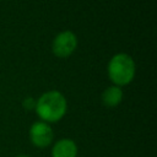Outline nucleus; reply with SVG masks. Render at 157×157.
I'll use <instances>...</instances> for the list:
<instances>
[{"mask_svg":"<svg viewBox=\"0 0 157 157\" xmlns=\"http://www.w3.org/2000/svg\"><path fill=\"white\" fill-rule=\"evenodd\" d=\"M34 112L42 121L48 124L58 123L67 112L66 97L58 90L47 91L36 99Z\"/></svg>","mask_w":157,"mask_h":157,"instance_id":"f257e3e1","label":"nucleus"},{"mask_svg":"<svg viewBox=\"0 0 157 157\" xmlns=\"http://www.w3.org/2000/svg\"><path fill=\"white\" fill-rule=\"evenodd\" d=\"M28 137L34 147L47 148L54 142V131L50 124L42 120H37L29 126Z\"/></svg>","mask_w":157,"mask_h":157,"instance_id":"20e7f679","label":"nucleus"},{"mask_svg":"<svg viewBox=\"0 0 157 157\" xmlns=\"http://www.w3.org/2000/svg\"><path fill=\"white\" fill-rule=\"evenodd\" d=\"M22 105L26 110H34V107H36V99L33 97H26L23 101H22Z\"/></svg>","mask_w":157,"mask_h":157,"instance_id":"0eeeda50","label":"nucleus"},{"mask_svg":"<svg viewBox=\"0 0 157 157\" xmlns=\"http://www.w3.org/2000/svg\"><path fill=\"white\" fill-rule=\"evenodd\" d=\"M124 98V92L121 90V87L115 86V85H110L108 86L101 96V101L103 103L104 107L107 108H115L118 107L121 101Z\"/></svg>","mask_w":157,"mask_h":157,"instance_id":"423d86ee","label":"nucleus"},{"mask_svg":"<svg viewBox=\"0 0 157 157\" xmlns=\"http://www.w3.org/2000/svg\"><path fill=\"white\" fill-rule=\"evenodd\" d=\"M136 64L128 53L114 54L107 64V75L110 82L115 86L123 87L131 83L135 78Z\"/></svg>","mask_w":157,"mask_h":157,"instance_id":"f03ea898","label":"nucleus"},{"mask_svg":"<svg viewBox=\"0 0 157 157\" xmlns=\"http://www.w3.org/2000/svg\"><path fill=\"white\" fill-rule=\"evenodd\" d=\"M52 157H77L78 146L69 137H61L52 144L50 148Z\"/></svg>","mask_w":157,"mask_h":157,"instance_id":"39448f33","label":"nucleus"},{"mask_svg":"<svg viewBox=\"0 0 157 157\" xmlns=\"http://www.w3.org/2000/svg\"><path fill=\"white\" fill-rule=\"evenodd\" d=\"M77 44H78L77 36L72 31L65 29L59 32L54 37L52 42V50L56 58L65 59L74 54V52L77 48Z\"/></svg>","mask_w":157,"mask_h":157,"instance_id":"7ed1b4c3","label":"nucleus"},{"mask_svg":"<svg viewBox=\"0 0 157 157\" xmlns=\"http://www.w3.org/2000/svg\"><path fill=\"white\" fill-rule=\"evenodd\" d=\"M15 157H29V156H27V155H25V153H18V155H16Z\"/></svg>","mask_w":157,"mask_h":157,"instance_id":"6e6552de","label":"nucleus"}]
</instances>
